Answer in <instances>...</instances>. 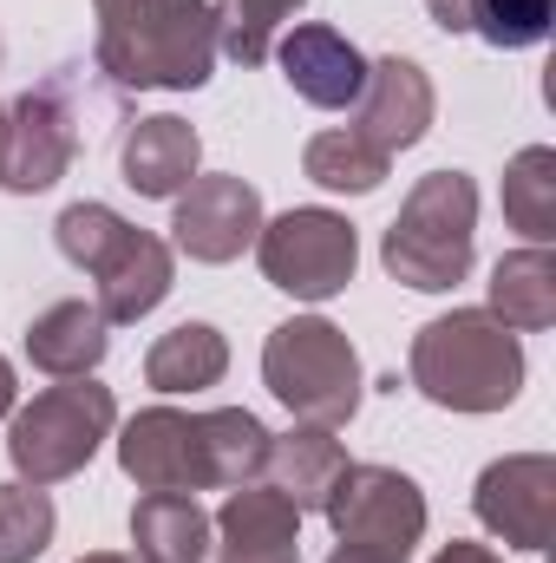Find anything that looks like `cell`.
Listing matches in <instances>:
<instances>
[{"mask_svg":"<svg viewBox=\"0 0 556 563\" xmlns=\"http://www.w3.org/2000/svg\"><path fill=\"white\" fill-rule=\"evenodd\" d=\"M432 563H504V558H498V551H485V544H465V538H452V544H445Z\"/></svg>","mask_w":556,"mask_h":563,"instance_id":"83f0119b","label":"cell"},{"mask_svg":"<svg viewBox=\"0 0 556 563\" xmlns=\"http://www.w3.org/2000/svg\"><path fill=\"white\" fill-rule=\"evenodd\" d=\"M471 256H478V184L465 170H425L380 236L387 276L419 295H445L471 276Z\"/></svg>","mask_w":556,"mask_h":563,"instance_id":"8992f818","label":"cell"},{"mask_svg":"<svg viewBox=\"0 0 556 563\" xmlns=\"http://www.w3.org/2000/svg\"><path fill=\"white\" fill-rule=\"evenodd\" d=\"M387 164H393V157H380L374 144H360L347 125H341V132H314V139L301 144L308 184H321V190H334V197H367V190H380V184H387Z\"/></svg>","mask_w":556,"mask_h":563,"instance_id":"603a6c76","label":"cell"},{"mask_svg":"<svg viewBox=\"0 0 556 563\" xmlns=\"http://www.w3.org/2000/svg\"><path fill=\"white\" fill-rule=\"evenodd\" d=\"M13 400H20V387H13V361L0 354V420L13 413Z\"/></svg>","mask_w":556,"mask_h":563,"instance_id":"f1b7e54d","label":"cell"},{"mask_svg":"<svg viewBox=\"0 0 556 563\" xmlns=\"http://www.w3.org/2000/svg\"><path fill=\"white\" fill-rule=\"evenodd\" d=\"M269 439L249 407H144L119 426V472L138 492H236L269 472Z\"/></svg>","mask_w":556,"mask_h":563,"instance_id":"6da1fadb","label":"cell"},{"mask_svg":"<svg viewBox=\"0 0 556 563\" xmlns=\"http://www.w3.org/2000/svg\"><path fill=\"white\" fill-rule=\"evenodd\" d=\"M112 426H119V400L105 380H92V374L59 380L7 413V465L26 485L79 478L99 459V445L112 439Z\"/></svg>","mask_w":556,"mask_h":563,"instance_id":"ba28073f","label":"cell"},{"mask_svg":"<svg viewBox=\"0 0 556 563\" xmlns=\"http://www.w3.org/2000/svg\"><path fill=\"white\" fill-rule=\"evenodd\" d=\"M197 164H203V139H197V125L177 119V112L138 119V125L125 132V144H119V177H125L138 197H157V203H170V197L197 177Z\"/></svg>","mask_w":556,"mask_h":563,"instance_id":"2e32d148","label":"cell"},{"mask_svg":"<svg viewBox=\"0 0 556 563\" xmlns=\"http://www.w3.org/2000/svg\"><path fill=\"white\" fill-rule=\"evenodd\" d=\"M99 73V66H92ZM92 73L86 66H59L46 86L20 92L7 106V132H0V190L13 197H40L53 190L73 157L92 139V119L99 112H119V86L92 99Z\"/></svg>","mask_w":556,"mask_h":563,"instance_id":"5b68a950","label":"cell"},{"mask_svg":"<svg viewBox=\"0 0 556 563\" xmlns=\"http://www.w3.org/2000/svg\"><path fill=\"white\" fill-rule=\"evenodd\" d=\"M491 314L511 334H544L556 328V256L551 243H524L511 256H498L491 269Z\"/></svg>","mask_w":556,"mask_h":563,"instance_id":"ffe728a7","label":"cell"},{"mask_svg":"<svg viewBox=\"0 0 556 563\" xmlns=\"http://www.w3.org/2000/svg\"><path fill=\"white\" fill-rule=\"evenodd\" d=\"M92 66L119 92H197L223 59L210 0H92Z\"/></svg>","mask_w":556,"mask_h":563,"instance_id":"7a4b0ae2","label":"cell"},{"mask_svg":"<svg viewBox=\"0 0 556 563\" xmlns=\"http://www.w3.org/2000/svg\"><path fill=\"white\" fill-rule=\"evenodd\" d=\"M263 387L301 426H347L367 400V374L360 354L347 341V328H334L327 314H294L269 328L263 341Z\"/></svg>","mask_w":556,"mask_h":563,"instance_id":"52a82bcc","label":"cell"},{"mask_svg":"<svg viewBox=\"0 0 556 563\" xmlns=\"http://www.w3.org/2000/svg\"><path fill=\"white\" fill-rule=\"evenodd\" d=\"M438 33H471V0H425Z\"/></svg>","mask_w":556,"mask_h":563,"instance_id":"4316f807","label":"cell"},{"mask_svg":"<svg viewBox=\"0 0 556 563\" xmlns=\"http://www.w3.org/2000/svg\"><path fill=\"white\" fill-rule=\"evenodd\" d=\"M79 563H138V558H125V551H86Z\"/></svg>","mask_w":556,"mask_h":563,"instance_id":"f546056e","label":"cell"},{"mask_svg":"<svg viewBox=\"0 0 556 563\" xmlns=\"http://www.w3.org/2000/svg\"><path fill=\"white\" fill-rule=\"evenodd\" d=\"M321 518L334 525L341 551L367 563H413L419 538H425V492L400 465H347L341 485L327 492Z\"/></svg>","mask_w":556,"mask_h":563,"instance_id":"9c48e42d","label":"cell"},{"mask_svg":"<svg viewBox=\"0 0 556 563\" xmlns=\"http://www.w3.org/2000/svg\"><path fill=\"white\" fill-rule=\"evenodd\" d=\"M177 210H170V243L190 256V263H210V269H223V263H236L243 250H256V236H263V190L249 184V177H236V170H210V177H190L177 197H170Z\"/></svg>","mask_w":556,"mask_h":563,"instance_id":"8fae6325","label":"cell"},{"mask_svg":"<svg viewBox=\"0 0 556 563\" xmlns=\"http://www.w3.org/2000/svg\"><path fill=\"white\" fill-rule=\"evenodd\" d=\"M504 223L524 243H551L556 236V151L551 144H524L504 164Z\"/></svg>","mask_w":556,"mask_h":563,"instance_id":"7402d4cb","label":"cell"},{"mask_svg":"<svg viewBox=\"0 0 556 563\" xmlns=\"http://www.w3.org/2000/svg\"><path fill=\"white\" fill-rule=\"evenodd\" d=\"M354 459H347V445L334 439V426H294V432H281L269 439V472H276V492L308 518V511H321L327 505V492L341 485V472H347Z\"/></svg>","mask_w":556,"mask_h":563,"instance_id":"ac0fdd59","label":"cell"},{"mask_svg":"<svg viewBox=\"0 0 556 563\" xmlns=\"http://www.w3.org/2000/svg\"><path fill=\"white\" fill-rule=\"evenodd\" d=\"M256 263H263L269 288L294 295V301H334L360 269V236L341 210L301 203V210H281L276 223H263Z\"/></svg>","mask_w":556,"mask_h":563,"instance_id":"30bf717a","label":"cell"},{"mask_svg":"<svg viewBox=\"0 0 556 563\" xmlns=\"http://www.w3.org/2000/svg\"><path fill=\"white\" fill-rule=\"evenodd\" d=\"M112 347V321L99 314V301H53L46 314H33L26 328V361L53 380H79V374H99Z\"/></svg>","mask_w":556,"mask_h":563,"instance_id":"e0dca14e","label":"cell"},{"mask_svg":"<svg viewBox=\"0 0 556 563\" xmlns=\"http://www.w3.org/2000/svg\"><path fill=\"white\" fill-rule=\"evenodd\" d=\"M269 59H281L288 92L308 99V106H321V112H354V99H360V86H367V53H360L347 33L321 26V20L288 26Z\"/></svg>","mask_w":556,"mask_h":563,"instance_id":"5bb4252c","label":"cell"},{"mask_svg":"<svg viewBox=\"0 0 556 563\" xmlns=\"http://www.w3.org/2000/svg\"><path fill=\"white\" fill-rule=\"evenodd\" d=\"M0 132H7V106H0Z\"/></svg>","mask_w":556,"mask_h":563,"instance_id":"1f68e13d","label":"cell"},{"mask_svg":"<svg viewBox=\"0 0 556 563\" xmlns=\"http://www.w3.org/2000/svg\"><path fill=\"white\" fill-rule=\"evenodd\" d=\"M327 563H367V558H354V551H334V558H327Z\"/></svg>","mask_w":556,"mask_h":563,"instance_id":"4dcf8cb0","label":"cell"},{"mask_svg":"<svg viewBox=\"0 0 556 563\" xmlns=\"http://www.w3.org/2000/svg\"><path fill=\"white\" fill-rule=\"evenodd\" d=\"M210 511L190 492H144L132 505L138 563H210Z\"/></svg>","mask_w":556,"mask_h":563,"instance_id":"d6986e66","label":"cell"},{"mask_svg":"<svg viewBox=\"0 0 556 563\" xmlns=\"http://www.w3.org/2000/svg\"><path fill=\"white\" fill-rule=\"evenodd\" d=\"M471 511L491 538H504L511 551H531L544 558L556 538V459L551 452H511V459H491L478 472V492H471Z\"/></svg>","mask_w":556,"mask_h":563,"instance_id":"7c38bea8","label":"cell"},{"mask_svg":"<svg viewBox=\"0 0 556 563\" xmlns=\"http://www.w3.org/2000/svg\"><path fill=\"white\" fill-rule=\"evenodd\" d=\"M53 531H59V511H53L46 485L7 478V485H0V563H33V558H46Z\"/></svg>","mask_w":556,"mask_h":563,"instance_id":"d4e9b609","label":"cell"},{"mask_svg":"<svg viewBox=\"0 0 556 563\" xmlns=\"http://www.w3.org/2000/svg\"><path fill=\"white\" fill-rule=\"evenodd\" d=\"M294 7H308V0H210V13H216V53H230L236 66H263L276 53V40Z\"/></svg>","mask_w":556,"mask_h":563,"instance_id":"cb8c5ba5","label":"cell"},{"mask_svg":"<svg viewBox=\"0 0 556 563\" xmlns=\"http://www.w3.org/2000/svg\"><path fill=\"white\" fill-rule=\"evenodd\" d=\"M223 374H230V341L210 321H177L144 354V387H157V394H203Z\"/></svg>","mask_w":556,"mask_h":563,"instance_id":"44dd1931","label":"cell"},{"mask_svg":"<svg viewBox=\"0 0 556 563\" xmlns=\"http://www.w3.org/2000/svg\"><path fill=\"white\" fill-rule=\"evenodd\" d=\"M407 380L445 413H504L524 394V341L491 308L432 314L413 334Z\"/></svg>","mask_w":556,"mask_h":563,"instance_id":"3957f363","label":"cell"},{"mask_svg":"<svg viewBox=\"0 0 556 563\" xmlns=\"http://www.w3.org/2000/svg\"><path fill=\"white\" fill-rule=\"evenodd\" d=\"M432 112H438V92L425 79V66L407 53H387V59H367V86L354 99V139L374 144L380 157H400L432 132Z\"/></svg>","mask_w":556,"mask_h":563,"instance_id":"4fadbf2b","label":"cell"},{"mask_svg":"<svg viewBox=\"0 0 556 563\" xmlns=\"http://www.w3.org/2000/svg\"><path fill=\"white\" fill-rule=\"evenodd\" d=\"M53 243L73 269L99 282V314L119 321H144L170 288H177V256L164 236H151L138 223H125L112 203H66L53 223Z\"/></svg>","mask_w":556,"mask_h":563,"instance_id":"277c9868","label":"cell"},{"mask_svg":"<svg viewBox=\"0 0 556 563\" xmlns=\"http://www.w3.org/2000/svg\"><path fill=\"white\" fill-rule=\"evenodd\" d=\"M210 558L216 563H301V511L276 485H236L223 511L210 518Z\"/></svg>","mask_w":556,"mask_h":563,"instance_id":"9a60e30c","label":"cell"},{"mask_svg":"<svg viewBox=\"0 0 556 563\" xmlns=\"http://www.w3.org/2000/svg\"><path fill=\"white\" fill-rule=\"evenodd\" d=\"M556 26V0H471V33L498 53L544 46Z\"/></svg>","mask_w":556,"mask_h":563,"instance_id":"484cf974","label":"cell"}]
</instances>
